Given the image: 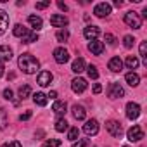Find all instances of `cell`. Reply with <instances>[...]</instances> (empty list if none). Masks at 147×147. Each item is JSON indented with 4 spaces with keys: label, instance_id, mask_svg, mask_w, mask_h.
<instances>
[{
    "label": "cell",
    "instance_id": "obj_44",
    "mask_svg": "<svg viewBox=\"0 0 147 147\" xmlns=\"http://www.w3.org/2000/svg\"><path fill=\"white\" fill-rule=\"evenodd\" d=\"M47 97H50V99H55V97H57V92H55V90H52V92H50Z\"/></svg>",
    "mask_w": 147,
    "mask_h": 147
},
{
    "label": "cell",
    "instance_id": "obj_33",
    "mask_svg": "<svg viewBox=\"0 0 147 147\" xmlns=\"http://www.w3.org/2000/svg\"><path fill=\"white\" fill-rule=\"evenodd\" d=\"M140 57H142L144 62L147 64V42H142V43H140Z\"/></svg>",
    "mask_w": 147,
    "mask_h": 147
},
{
    "label": "cell",
    "instance_id": "obj_1",
    "mask_svg": "<svg viewBox=\"0 0 147 147\" xmlns=\"http://www.w3.org/2000/svg\"><path fill=\"white\" fill-rule=\"evenodd\" d=\"M18 64L23 69V73H26V75H33V73H36L40 69V61L36 57H33L31 54H21Z\"/></svg>",
    "mask_w": 147,
    "mask_h": 147
},
{
    "label": "cell",
    "instance_id": "obj_2",
    "mask_svg": "<svg viewBox=\"0 0 147 147\" xmlns=\"http://www.w3.org/2000/svg\"><path fill=\"white\" fill-rule=\"evenodd\" d=\"M125 23H126L130 28H133V30L142 28V18H140L137 12H133V11H130V12L125 14Z\"/></svg>",
    "mask_w": 147,
    "mask_h": 147
},
{
    "label": "cell",
    "instance_id": "obj_42",
    "mask_svg": "<svg viewBox=\"0 0 147 147\" xmlns=\"http://www.w3.org/2000/svg\"><path fill=\"white\" fill-rule=\"evenodd\" d=\"M57 7H59V9H61V11H64V12H66V11H67V5H66V4H64V2H57Z\"/></svg>",
    "mask_w": 147,
    "mask_h": 147
},
{
    "label": "cell",
    "instance_id": "obj_43",
    "mask_svg": "<svg viewBox=\"0 0 147 147\" xmlns=\"http://www.w3.org/2000/svg\"><path fill=\"white\" fill-rule=\"evenodd\" d=\"M100 92H102V87H100L99 83H95V85H94V94H100Z\"/></svg>",
    "mask_w": 147,
    "mask_h": 147
},
{
    "label": "cell",
    "instance_id": "obj_7",
    "mask_svg": "<svg viewBox=\"0 0 147 147\" xmlns=\"http://www.w3.org/2000/svg\"><path fill=\"white\" fill-rule=\"evenodd\" d=\"M87 80L85 78H75V80H73L71 82V88H73V92H75V94H82V92H85L87 90Z\"/></svg>",
    "mask_w": 147,
    "mask_h": 147
},
{
    "label": "cell",
    "instance_id": "obj_39",
    "mask_svg": "<svg viewBox=\"0 0 147 147\" xmlns=\"http://www.w3.org/2000/svg\"><path fill=\"white\" fill-rule=\"evenodd\" d=\"M49 5H50V0H47V2H38V4H36V9L42 11V9H47Z\"/></svg>",
    "mask_w": 147,
    "mask_h": 147
},
{
    "label": "cell",
    "instance_id": "obj_11",
    "mask_svg": "<svg viewBox=\"0 0 147 147\" xmlns=\"http://www.w3.org/2000/svg\"><path fill=\"white\" fill-rule=\"evenodd\" d=\"M52 80H54V75H52L50 71H42L40 75H38V78H36V82H38L40 87H49L52 83Z\"/></svg>",
    "mask_w": 147,
    "mask_h": 147
},
{
    "label": "cell",
    "instance_id": "obj_48",
    "mask_svg": "<svg viewBox=\"0 0 147 147\" xmlns=\"http://www.w3.org/2000/svg\"><path fill=\"white\" fill-rule=\"evenodd\" d=\"M125 147H128V145H125Z\"/></svg>",
    "mask_w": 147,
    "mask_h": 147
},
{
    "label": "cell",
    "instance_id": "obj_8",
    "mask_svg": "<svg viewBox=\"0 0 147 147\" xmlns=\"http://www.w3.org/2000/svg\"><path fill=\"white\" fill-rule=\"evenodd\" d=\"M67 23L69 21H67V18L64 14H54V16H50V24L54 28H66Z\"/></svg>",
    "mask_w": 147,
    "mask_h": 147
},
{
    "label": "cell",
    "instance_id": "obj_41",
    "mask_svg": "<svg viewBox=\"0 0 147 147\" xmlns=\"http://www.w3.org/2000/svg\"><path fill=\"white\" fill-rule=\"evenodd\" d=\"M30 118H31V111H26V113H23V114L19 116V119H21V121H28Z\"/></svg>",
    "mask_w": 147,
    "mask_h": 147
},
{
    "label": "cell",
    "instance_id": "obj_47",
    "mask_svg": "<svg viewBox=\"0 0 147 147\" xmlns=\"http://www.w3.org/2000/svg\"><path fill=\"white\" fill-rule=\"evenodd\" d=\"M142 18H147V7H144V11H142Z\"/></svg>",
    "mask_w": 147,
    "mask_h": 147
},
{
    "label": "cell",
    "instance_id": "obj_6",
    "mask_svg": "<svg viewBox=\"0 0 147 147\" xmlns=\"http://www.w3.org/2000/svg\"><path fill=\"white\" fill-rule=\"evenodd\" d=\"M94 14H95L97 18H107V16L111 14V5H109L107 2H100V4H97V5L94 7Z\"/></svg>",
    "mask_w": 147,
    "mask_h": 147
},
{
    "label": "cell",
    "instance_id": "obj_28",
    "mask_svg": "<svg viewBox=\"0 0 147 147\" xmlns=\"http://www.w3.org/2000/svg\"><path fill=\"white\" fill-rule=\"evenodd\" d=\"M69 128V123L64 119V118H57V121H55V130L57 131H66Z\"/></svg>",
    "mask_w": 147,
    "mask_h": 147
},
{
    "label": "cell",
    "instance_id": "obj_26",
    "mask_svg": "<svg viewBox=\"0 0 147 147\" xmlns=\"http://www.w3.org/2000/svg\"><path fill=\"white\" fill-rule=\"evenodd\" d=\"M12 33H14V36L23 38V36L28 33V28H24L23 24H16V26H14V30H12Z\"/></svg>",
    "mask_w": 147,
    "mask_h": 147
},
{
    "label": "cell",
    "instance_id": "obj_31",
    "mask_svg": "<svg viewBox=\"0 0 147 147\" xmlns=\"http://www.w3.org/2000/svg\"><path fill=\"white\" fill-rule=\"evenodd\" d=\"M87 73H88V76H90L92 80H97V78H99V71H97V67H95L94 64H90V66L87 67Z\"/></svg>",
    "mask_w": 147,
    "mask_h": 147
},
{
    "label": "cell",
    "instance_id": "obj_46",
    "mask_svg": "<svg viewBox=\"0 0 147 147\" xmlns=\"http://www.w3.org/2000/svg\"><path fill=\"white\" fill-rule=\"evenodd\" d=\"M114 5H116V7H121L123 2H121V0H114Z\"/></svg>",
    "mask_w": 147,
    "mask_h": 147
},
{
    "label": "cell",
    "instance_id": "obj_9",
    "mask_svg": "<svg viewBox=\"0 0 147 147\" xmlns=\"http://www.w3.org/2000/svg\"><path fill=\"white\" fill-rule=\"evenodd\" d=\"M54 59H55L57 64H66V62L69 61V52H67L66 49L59 47V49L54 50Z\"/></svg>",
    "mask_w": 147,
    "mask_h": 147
},
{
    "label": "cell",
    "instance_id": "obj_17",
    "mask_svg": "<svg viewBox=\"0 0 147 147\" xmlns=\"http://www.w3.org/2000/svg\"><path fill=\"white\" fill-rule=\"evenodd\" d=\"M66 109H67V106H66V102H64V100H55V102H54V106H52V111H54L57 116H61V118L66 114Z\"/></svg>",
    "mask_w": 147,
    "mask_h": 147
},
{
    "label": "cell",
    "instance_id": "obj_20",
    "mask_svg": "<svg viewBox=\"0 0 147 147\" xmlns=\"http://www.w3.org/2000/svg\"><path fill=\"white\" fill-rule=\"evenodd\" d=\"M125 80H126V83H128L130 87H137V85L140 83V76L137 75V73H133V71L126 73V76H125Z\"/></svg>",
    "mask_w": 147,
    "mask_h": 147
},
{
    "label": "cell",
    "instance_id": "obj_32",
    "mask_svg": "<svg viewBox=\"0 0 147 147\" xmlns=\"http://www.w3.org/2000/svg\"><path fill=\"white\" fill-rule=\"evenodd\" d=\"M55 38H57V42H66L69 38V31L67 30H59L57 35H55Z\"/></svg>",
    "mask_w": 147,
    "mask_h": 147
},
{
    "label": "cell",
    "instance_id": "obj_19",
    "mask_svg": "<svg viewBox=\"0 0 147 147\" xmlns=\"http://www.w3.org/2000/svg\"><path fill=\"white\" fill-rule=\"evenodd\" d=\"M11 59H12V49H9L7 45H0V62Z\"/></svg>",
    "mask_w": 147,
    "mask_h": 147
},
{
    "label": "cell",
    "instance_id": "obj_12",
    "mask_svg": "<svg viewBox=\"0 0 147 147\" xmlns=\"http://www.w3.org/2000/svg\"><path fill=\"white\" fill-rule=\"evenodd\" d=\"M99 35H100V30H99L97 26H87V28L83 30V36H85L87 40H90V42H94Z\"/></svg>",
    "mask_w": 147,
    "mask_h": 147
},
{
    "label": "cell",
    "instance_id": "obj_45",
    "mask_svg": "<svg viewBox=\"0 0 147 147\" xmlns=\"http://www.w3.org/2000/svg\"><path fill=\"white\" fill-rule=\"evenodd\" d=\"M4 76V62H0V78Z\"/></svg>",
    "mask_w": 147,
    "mask_h": 147
},
{
    "label": "cell",
    "instance_id": "obj_23",
    "mask_svg": "<svg viewBox=\"0 0 147 147\" xmlns=\"http://www.w3.org/2000/svg\"><path fill=\"white\" fill-rule=\"evenodd\" d=\"M18 94H19V99H21V100H24L26 97H30V95H31V87H30V85H21V87H19V90H18Z\"/></svg>",
    "mask_w": 147,
    "mask_h": 147
},
{
    "label": "cell",
    "instance_id": "obj_40",
    "mask_svg": "<svg viewBox=\"0 0 147 147\" xmlns=\"http://www.w3.org/2000/svg\"><path fill=\"white\" fill-rule=\"evenodd\" d=\"M106 42H107L109 45H114V43H116V38H114L111 33H106Z\"/></svg>",
    "mask_w": 147,
    "mask_h": 147
},
{
    "label": "cell",
    "instance_id": "obj_35",
    "mask_svg": "<svg viewBox=\"0 0 147 147\" xmlns=\"http://www.w3.org/2000/svg\"><path fill=\"white\" fill-rule=\"evenodd\" d=\"M59 145H61V140H57V138H50V140L43 142L42 147H59Z\"/></svg>",
    "mask_w": 147,
    "mask_h": 147
},
{
    "label": "cell",
    "instance_id": "obj_18",
    "mask_svg": "<svg viewBox=\"0 0 147 147\" xmlns=\"http://www.w3.org/2000/svg\"><path fill=\"white\" fill-rule=\"evenodd\" d=\"M107 67H109V69H111L113 73H119V71L123 69V61H121L119 57H113V59L109 61Z\"/></svg>",
    "mask_w": 147,
    "mask_h": 147
},
{
    "label": "cell",
    "instance_id": "obj_24",
    "mask_svg": "<svg viewBox=\"0 0 147 147\" xmlns=\"http://www.w3.org/2000/svg\"><path fill=\"white\" fill-rule=\"evenodd\" d=\"M33 102H35L36 106H42V107H43V106L47 104V95L42 94V92H36V94L33 95Z\"/></svg>",
    "mask_w": 147,
    "mask_h": 147
},
{
    "label": "cell",
    "instance_id": "obj_21",
    "mask_svg": "<svg viewBox=\"0 0 147 147\" xmlns=\"http://www.w3.org/2000/svg\"><path fill=\"white\" fill-rule=\"evenodd\" d=\"M28 23L38 31V30H42V26H43V21H42V18L40 16H35V14H31L30 18H28Z\"/></svg>",
    "mask_w": 147,
    "mask_h": 147
},
{
    "label": "cell",
    "instance_id": "obj_22",
    "mask_svg": "<svg viewBox=\"0 0 147 147\" xmlns=\"http://www.w3.org/2000/svg\"><path fill=\"white\" fill-rule=\"evenodd\" d=\"M71 69L73 71H75V73H78V75H80V73L82 71H85V61L82 59V57H78L75 62H73V66H71Z\"/></svg>",
    "mask_w": 147,
    "mask_h": 147
},
{
    "label": "cell",
    "instance_id": "obj_27",
    "mask_svg": "<svg viewBox=\"0 0 147 147\" xmlns=\"http://www.w3.org/2000/svg\"><path fill=\"white\" fill-rule=\"evenodd\" d=\"M23 42H24V43H33V42H38V33H36V31H28V33L23 36Z\"/></svg>",
    "mask_w": 147,
    "mask_h": 147
},
{
    "label": "cell",
    "instance_id": "obj_15",
    "mask_svg": "<svg viewBox=\"0 0 147 147\" xmlns=\"http://www.w3.org/2000/svg\"><path fill=\"white\" fill-rule=\"evenodd\" d=\"M71 111H73V116H75V119H78V121L85 119V116H87L85 107H83V106H78V104L73 106V107H71Z\"/></svg>",
    "mask_w": 147,
    "mask_h": 147
},
{
    "label": "cell",
    "instance_id": "obj_29",
    "mask_svg": "<svg viewBox=\"0 0 147 147\" xmlns=\"http://www.w3.org/2000/svg\"><path fill=\"white\" fill-rule=\"evenodd\" d=\"M7 121H9L7 111H5V109H0V130H4V128L7 126Z\"/></svg>",
    "mask_w": 147,
    "mask_h": 147
},
{
    "label": "cell",
    "instance_id": "obj_13",
    "mask_svg": "<svg viewBox=\"0 0 147 147\" xmlns=\"http://www.w3.org/2000/svg\"><path fill=\"white\" fill-rule=\"evenodd\" d=\"M83 131H85L87 135H97V131H99V123H97L95 119H88V121L83 125Z\"/></svg>",
    "mask_w": 147,
    "mask_h": 147
},
{
    "label": "cell",
    "instance_id": "obj_14",
    "mask_svg": "<svg viewBox=\"0 0 147 147\" xmlns=\"http://www.w3.org/2000/svg\"><path fill=\"white\" fill-rule=\"evenodd\" d=\"M9 28V14L0 9V36H2Z\"/></svg>",
    "mask_w": 147,
    "mask_h": 147
},
{
    "label": "cell",
    "instance_id": "obj_16",
    "mask_svg": "<svg viewBox=\"0 0 147 147\" xmlns=\"http://www.w3.org/2000/svg\"><path fill=\"white\" fill-rule=\"evenodd\" d=\"M88 50H90L94 55H100V54L104 52V43H102V42L94 40V42H90V43H88Z\"/></svg>",
    "mask_w": 147,
    "mask_h": 147
},
{
    "label": "cell",
    "instance_id": "obj_5",
    "mask_svg": "<svg viewBox=\"0 0 147 147\" xmlns=\"http://www.w3.org/2000/svg\"><path fill=\"white\" fill-rule=\"evenodd\" d=\"M123 95H125V90H123V87L119 83H111L107 87V97H111V99H121Z\"/></svg>",
    "mask_w": 147,
    "mask_h": 147
},
{
    "label": "cell",
    "instance_id": "obj_3",
    "mask_svg": "<svg viewBox=\"0 0 147 147\" xmlns=\"http://www.w3.org/2000/svg\"><path fill=\"white\" fill-rule=\"evenodd\" d=\"M106 130H107L113 137H116V138H121V135H123V126H121L118 121H114V119H111V121L106 123Z\"/></svg>",
    "mask_w": 147,
    "mask_h": 147
},
{
    "label": "cell",
    "instance_id": "obj_10",
    "mask_svg": "<svg viewBox=\"0 0 147 147\" xmlns=\"http://www.w3.org/2000/svg\"><path fill=\"white\" fill-rule=\"evenodd\" d=\"M140 116V106L135 102H128L126 104V118L128 119H137Z\"/></svg>",
    "mask_w": 147,
    "mask_h": 147
},
{
    "label": "cell",
    "instance_id": "obj_34",
    "mask_svg": "<svg viewBox=\"0 0 147 147\" xmlns=\"http://www.w3.org/2000/svg\"><path fill=\"white\" fill-rule=\"evenodd\" d=\"M123 43H125V47H126V49H131V47H133V43H135V38H133L131 35H126V36L123 38Z\"/></svg>",
    "mask_w": 147,
    "mask_h": 147
},
{
    "label": "cell",
    "instance_id": "obj_36",
    "mask_svg": "<svg viewBox=\"0 0 147 147\" xmlns=\"http://www.w3.org/2000/svg\"><path fill=\"white\" fill-rule=\"evenodd\" d=\"M73 147H88V140H85V138H78V142L73 144Z\"/></svg>",
    "mask_w": 147,
    "mask_h": 147
},
{
    "label": "cell",
    "instance_id": "obj_37",
    "mask_svg": "<svg viewBox=\"0 0 147 147\" xmlns=\"http://www.w3.org/2000/svg\"><path fill=\"white\" fill-rule=\"evenodd\" d=\"M4 99L12 100V99H14V92H12L11 88H5V90H4Z\"/></svg>",
    "mask_w": 147,
    "mask_h": 147
},
{
    "label": "cell",
    "instance_id": "obj_38",
    "mask_svg": "<svg viewBox=\"0 0 147 147\" xmlns=\"http://www.w3.org/2000/svg\"><path fill=\"white\" fill-rule=\"evenodd\" d=\"M2 147H23V145H21V142H18V140H11V142L4 144Z\"/></svg>",
    "mask_w": 147,
    "mask_h": 147
},
{
    "label": "cell",
    "instance_id": "obj_30",
    "mask_svg": "<svg viewBox=\"0 0 147 147\" xmlns=\"http://www.w3.org/2000/svg\"><path fill=\"white\" fill-rule=\"evenodd\" d=\"M78 135H80V131H78V128H76V126L69 128V131H67V138H69V140L76 142V140H78Z\"/></svg>",
    "mask_w": 147,
    "mask_h": 147
},
{
    "label": "cell",
    "instance_id": "obj_25",
    "mask_svg": "<svg viewBox=\"0 0 147 147\" xmlns=\"http://www.w3.org/2000/svg\"><path fill=\"white\" fill-rule=\"evenodd\" d=\"M125 64H126L128 69H137V67H138V57H135V55H128L126 61H125Z\"/></svg>",
    "mask_w": 147,
    "mask_h": 147
},
{
    "label": "cell",
    "instance_id": "obj_4",
    "mask_svg": "<svg viewBox=\"0 0 147 147\" xmlns=\"http://www.w3.org/2000/svg\"><path fill=\"white\" fill-rule=\"evenodd\" d=\"M126 137H128V140H130V142H138V140H142V138H144V131H142V128H140L138 125H133L131 128H128Z\"/></svg>",
    "mask_w": 147,
    "mask_h": 147
}]
</instances>
